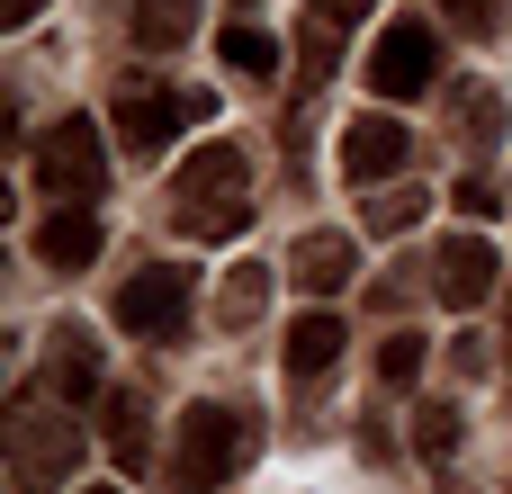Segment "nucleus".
<instances>
[{
	"instance_id": "nucleus-1",
	"label": "nucleus",
	"mask_w": 512,
	"mask_h": 494,
	"mask_svg": "<svg viewBox=\"0 0 512 494\" xmlns=\"http://www.w3.org/2000/svg\"><path fill=\"white\" fill-rule=\"evenodd\" d=\"M81 414V405H72ZM63 414V396L54 387H27L18 405H9V486L18 494H63L81 477V423Z\"/></svg>"
},
{
	"instance_id": "nucleus-2",
	"label": "nucleus",
	"mask_w": 512,
	"mask_h": 494,
	"mask_svg": "<svg viewBox=\"0 0 512 494\" xmlns=\"http://www.w3.org/2000/svg\"><path fill=\"white\" fill-rule=\"evenodd\" d=\"M171 216L189 243H234L252 225V189H243V153L234 144H198L171 180Z\"/></svg>"
},
{
	"instance_id": "nucleus-3",
	"label": "nucleus",
	"mask_w": 512,
	"mask_h": 494,
	"mask_svg": "<svg viewBox=\"0 0 512 494\" xmlns=\"http://www.w3.org/2000/svg\"><path fill=\"white\" fill-rule=\"evenodd\" d=\"M252 441H261V432H252V414H243V405H216V396H207V405H189V414H180V450H171V486H180V494L234 486V477H243V459H252Z\"/></svg>"
},
{
	"instance_id": "nucleus-4",
	"label": "nucleus",
	"mask_w": 512,
	"mask_h": 494,
	"mask_svg": "<svg viewBox=\"0 0 512 494\" xmlns=\"http://www.w3.org/2000/svg\"><path fill=\"white\" fill-rule=\"evenodd\" d=\"M189 315H198V279H189V270H135V279L117 288V324H126L135 342H180Z\"/></svg>"
},
{
	"instance_id": "nucleus-5",
	"label": "nucleus",
	"mask_w": 512,
	"mask_h": 494,
	"mask_svg": "<svg viewBox=\"0 0 512 494\" xmlns=\"http://www.w3.org/2000/svg\"><path fill=\"white\" fill-rule=\"evenodd\" d=\"M432 72H441L432 18H387V27H378V54H369V90H378V99H423Z\"/></svg>"
},
{
	"instance_id": "nucleus-6",
	"label": "nucleus",
	"mask_w": 512,
	"mask_h": 494,
	"mask_svg": "<svg viewBox=\"0 0 512 494\" xmlns=\"http://www.w3.org/2000/svg\"><path fill=\"white\" fill-rule=\"evenodd\" d=\"M36 180H45V198H99V189H108V144H99V126H90V117L45 126Z\"/></svg>"
},
{
	"instance_id": "nucleus-7",
	"label": "nucleus",
	"mask_w": 512,
	"mask_h": 494,
	"mask_svg": "<svg viewBox=\"0 0 512 494\" xmlns=\"http://www.w3.org/2000/svg\"><path fill=\"white\" fill-rule=\"evenodd\" d=\"M117 144L135 153V162H162L171 144H180V126H189V99H162V90H117Z\"/></svg>"
},
{
	"instance_id": "nucleus-8",
	"label": "nucleus",
	"mask_w": 512,
	"mask_h": 494,
	"mask_svg": "<svg viewBox=\"0 0 512 494\" xmlns=\"http://www.w3.org/2000/svg\"><path fill=\"white\" fill-rule=\"evenodd\" d=\"M432 288H441V306H486L495 297V252L477 243V234H450L441 252H432Z\"/></svg>"
},
{
	"instance_id": "nucleus-9",
	"label": "nucleus",
	"mask_w": 512,
	"mask_h": 494,
	"mask_svg": "<svg viewBox=\"0 0 512 494\" xmlns=\"http://www.w3.org/2000/svg\"><path fill=\"white\" fill-rule=\"evenodd\" d=\"M45 387H54L63 405H90V396H99V342H90L81 324H54V333H45Z\"/></svg>"
},
{
	"instance_id": "nucleus-10",
	"label": "nucleus",
	"mask_w": 512,
	"mask_h": 494,
	"mask_svg": "<svg viewBox=\"0 0 512 494\" xmlns=\"http://www.w3.org/2000/svg\"><path fill=\"white\" fill-rule=\"evenodd\" d=\"M405 153H414V135H405L396 117H360V126L342 135V171H351V180H396Z\"/></svg>"
},
{
	"instance_id": "nucleus-11",
	"label": "nucleus",
	"mask_w": 512,
	"mask_h": 494,
	"mask_svg": "<svg viewBox=\"0 0 512 494\" xmlns=\"http://www.w3.org/2000/svg\"><path fill=\"white\" fill-rule=\"evenodd\" d=\"M99 243H108V234H99V216H90L81 198H63V207L36 225V261H45V270H81V261H99Z\"/></svg>"
},
{
	"instance_id": "nucleus-12",
	"label": "nucleus",
	"mask_w": 512,
	"mask_h": 494,
	"mask_svg": "<svg viewBox=\"0 0 512 494\" xmlns=\"http://www.w3.org/2000/svg\"><path fill=\"white\" fill-rule=\"evenodd\" d=\"M351 270H360V243H351V234H297V243H288V279L315 288V297H333Z\"/></svg>"
},
{
	"instance_id": "nucleus-13",
	"label": "nucleus",
	"mask_w": 512,
	"mask_h": 494,
	"mask_svg": "<svg viewBox=\"0 0 512 494\" xmlns=\"http://www.w3.org/2000/svg\"><path fill=\"white\" fill-rule=\"evenodd\" d=\"M342 315H297L288 324V342H279V360H288V378H324L333 360H342Z\"/></svg>"
},
{
	"instance_id": "nucleus-14",
	"label": "nucleus",
	"mask_w": 512,
	"mask_h": 494,
	"mask_svg": "<svg viewBox=\"0 0 512 494\" xmlns=\"http://www.w3.org/2000/svg\"><path fill=\"white\" fill-rule=\"evenodd\" d=\"M189 27H198V0H135V9H126L135 54H180V45H189Z\"/></svg>"
},
{
	"instance_id": "nucleus-15",
	"label": "nucleus",
	"mask_w": 512,
	"mask_h": 494,
	"mask_svg": "<svg viewBox=\"0 0 512 494\" xmlns=\"http://www.w3.org/2000/svg\"><path fill=\"white\" fill-rule=\"evenodd\" d=\"M261 306H270V261H234L225 288H216V324L243 333V324H261Z\"/></svg>"
},
{
	"instance_id": "nucleus-16",
	"label": "nucleus",
	"mask_w": 512,
	"mask_h": 494,
	"mask_svg": "<svg viewBox=\"0 0 512 494\" xmlns=\"http://www.w3.org/2000/svg\"><path fill=\"white\" fill-rule=\"evenodd\" d=\"M108 459L126 468V477H144V459H153V423H144V396H108Z\"/></svg>"
},
{
	"instance_id": "nucleus-17",
	"label": "nucleus",
	"mask_w": 512,
	"mask_h": 494,
	"mask_svg": "<svg viewBox=\"0 0 512 494\" xmlns=\"http://www.w3.org/2000/svg\"><path fill=\"white\" fill-rule=\"evenodd\" d=\"M342 27H351V18L306 9V27H297V63H306V81H333V63H342Z\"/></svg>"
},
{
	"instance_id": "nucleus-18",
	"label": "nucleus",
	"mask_w": 512,
	"mask_h": 494,
	"mask_svg": "<svg viewBox=\"0 0 512 494\" xmlns=\"http://www.w3.org/2000/svg\"><path fill=\"white\" fill-rule=\"evenodd\" d=\"M450 117H459V144H486V135H495V117H504V90L459 81V90H450Z\"/></svg>"
},
{
	"instance_id": "nucleus-19",
	"label": "nucleus",
	"mask_w": 512,
	"mask_h": 494,
	"mask_svg": "<svg viewBox=\"0 0 512 494\" xmlns=\"http://www.w3.org/2000/svg\"><path fill=\"white\" fill-rule=\"evenodd\" d=\"M216 54H225L234 72H252V81H261V72L279 63V36H270V27H225V36H216Z\"/></svg>"
},
{
	"instance_id": "nucleus-20",
	"label": "nucleus",
	"mask_w": 512,
	"mask_h": 494,
	"mask_svg": "<svg viewBox=\"0 0 512 494\" xmlns=\"http://www.w3.org/2000/svg\"><path fill=\"white\" fill-rule=\"evenodd\" d=\"M414 450H423V459H450V450H459V414H450V405H423V414H414Z\"/></svg>"
},
{
	"instance_id": "nucleus-21",
	"label": "nucleus",
	"mask_w": 512,
	"mask_h": 494,
	"mask_svg": "<svg viewBox=\"0 0 512 494\" xmlns=\"http://www.w3.org/2000/svg\"><path fill=\"white\" fill-rule=\"evenodd\" d=\"M378 378H387V387H396V396H405V387H414V378H423V342H414V333H396V342H387V351H378Z\"/></svg>"
},
{
	"instance_id": "nucleus-22",
	"label": "nucleus",
	"mask_w": 512,
	"mask_h": 494,
	"mask_svg": "<svg viewBox=\"0 0 512 494\" xmlns=\"http://www.w3.org/2000/svg\"><path fill=\"white\" fill-rule=\"evenodd\" d=\"M414 216H423V198H414V189H387V198L369 207V225H378V234H405Z\"/></svg>"
},
{
	"instance_id": "nucleus-23",
	"label": "nucleus",
	"mask_w": 512,
	"mask_h": 494,
	"mask_svg": "<svg viewBox=\"0 0 512 494\" xmlns=\"http://www.w3.org/2000/svg\"><path fill=\"white\" fill-rule=\"evenodd\" d=\"M441 18H450L459 36H495V0H441Z\"/></svg>"
},
{
	"instance_id": "nucleus-24",
	"label": "nucleus",
	"mask_w": 512,
	"mask_h": 494,
	"mask_svg": "<svg viewBox=\"0 0 512 494\" xmlns=\"http://www.w3.org/2000/svg\"><path fill=\"white\" fill-rule=\"evenodd\" d=\"M459 207H468V216H495V207H504V198H495V189H486V180H459Z\"/></svg>"
},
{
	"instance_id": "nucleus-25",
	"label": "nucleus",
	"mask_w": 512,
	"mask_h": 494,
	"mask_svg": "<svg viewBox=\"0 0 512 494\" xmlns=\"http://www.w3.org/2000/svg\"><path fill=\"white\" fill-rule=\"evenodd\" d=\"M36 9H45V0H0V27H27Z\"/></svg>"
},
{
	"instance_id": "nucleus-26",
	"label": "nucleus",
	"mask_w": 512,
	"mask_h": 494,
	"mask_svg": "<svg viewBox=\"0 0 512 494\" xmlns=\"http://www.w3.org/2000/svg\"><path fill=\"white\" fill-rule=\"evenodd\" d=\"M315 9H333V18H369L378 0H315Z\"/></svg>"
},
{
	"instance_id": "nucleus-27",
	"label": "nucleus",
	"mask_w": 512,
	"mask_h": 494,
	"mask_svg": "<svg viewBox=\"0 0 512 494\" xmlns=\"http://www.w3.org/2000/svg\"><path fill=\"white\" fill-rule=\"evenodd\" d=\"M504 351H512V306H504Z\"/></svg>"
},
{
	"instance_id": "nucleus-28",
	"label": "nucleus",
	"mask_w": 512,
	"mask_h": 494,
	"mask_svg": "<svg viewBox=\"0 0 512 494\" xmlns=\"http://www.w3.org/2000/svg\"><path fill=\"white\" fill-rule=\"evenodd\" d=\"M72 494H117V486H72Z\"/></svg>"
}]
</instances>
